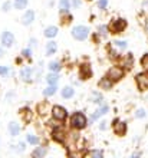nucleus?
I'll return each mask as SVG.
<instances>
[{
	"mask_svg": "<svg viewBox=\"0 0 148 158\" xmlns=\"http://www.w3.org/2000/svg\"><path fill=\"white\" fill-rule=\"evenodd\" d=\"M69 124L72 128L75 129H83L85 127H87V117L83 115V114L81 112H75L72 117H70V121H69Z\"/></svg>",
	"mask_w": 148,
	"mask_h": 158,
	"instance_id": "nucleus-1",
	"label": "nucleus"
},
{
	"mask_svg": "<svg viewBox=\"0 0 148 158\" xmlns=\"http://www.w3.org/2000/svg\"><path fill=\"white\" fill-rule=\"evenodd\" d=\"M88 33H89V29L87 26H75L72 29V36H74L76 40H83V39L88 38Z\"/></svg>",
	"mask_w": 148,
	"mask_h": 158,
	"instance_id": "nucleus-2",
	"label": "nucleus"
},
{
	"mask_svg": "<svg viewBox=\"0 0 148 158\" xmlns=\"http://www.w3.org/2000/svg\"><path fill=\"white\" fill-rule=\"evenodd\" d=\"M107 78L111 79L112 82H118L121 79L124 78V69L119 66H112L107 73Z\"/></svg>",
	"mask_w": 148,
	"mask_h": 158,
	"instance_id": "nucleus-3",
	"label": "nucleus"
},
{
	"mask_svg": "<svg viewBox=\"0 0 148 158\" xmlns=\"http://www.w3.org/2000/svg\"><path fill=\"white\" fill-rule=\"evenodd\" d=\"M125 27H127V20H125V19H116V20H114L111 23V26H109V29H111L112 33H121V32L125 30Z\"/></svg>",
	"mask_w": 148,
	"mask_h": 158,
	"instance_id": "nucleus-4",
	"label": "nucleus"
},
{
	"mask_svg": "<svg viewBox=\"0 0 148 158\" xmlns=\"http://www.w3.org/2000/svg\"><path fill=\"white\" fill-rule=\"evenodd\" d=\"M135 82L138 85L140 91H147L148 89V73H138L135 76Z\"/></svg>",
	"mask_w": 148,
	"mask_h": 158,
	"instance_id": "nucleus-5",
	"label": "nucleus"
},
{
	"mask_svg": "<svg viewBox=\"0 0 148 158\" xmlns=\"http://www.w3.org/2000/svg\"><path fill=\"white\" fill-rule=\"evenodd\" d=\"M52 115H53L55 119H58V121H63L66 117H68V112H66V109L63 108V106L55 105L53 108H52Z\"/></svg>",
	"mask_w": 148,
	"mask_h": 158,
	"instance_id": "nucleus-6",
	"label": "nucleus"
},
{
	"mask_svg": "<svg viewBox=\"0 0 148 158\" xmlns=\"http://www.w3.org/2000/svg\"><path fill=\"white\" fill-rule=\"evenodd\" d=\"M114 132L116 135H119V137L125 135V132H127V124L125 122H119L118 119H114Z\"/></svg>",
	"mask_w": 148,
	"mask_h": 158,
	"instance_id": "nucleus-7",
	"label": "nucleus"
},
{
	"mask_svg": "<svg viewBox=\"0 0 148 158\" xmlns=\"http://www.w3.org/2000/svg\"><path fill=\"white\" fill-rule=\"evenodd\" d=\"M15 43V38H13V35L10 32H3L2 35V45L4 48H10V46Z\"/></svg>",
	"mask_w": 148,
	"mask_h": 158,
	"instance_id": "nucleus-8",
	"label": "nucleus"
},
{
	"mask_svg": "<svg viewBox=\"0 0 148 158\" xmlns=\"http://www.w3.org/2000/svg\"><path fill=\"white\" fill-rule=\"evenodd\" d=\"M79 75H81V79H89L92 76V69L88 63H83L81 65V69H79Z\"/></svg>",
	"mask_w": 148,
	"mask_h": 158,
	"instance_id": "nucleus-9",
	"label": "nucleus"
},
{
	"mask_svg": "<svg viewBox=\"0 0 148 158\" xmlns=\"http://www.w3.org/2000/svg\"><path fill=\"white\" fill-rule=\"evenodd\" d=\"M33 20H35V13H33V10H27V12L23 15V17H22L23 25H30Z\"/></svg>",
	"mask_w": 148,
	"mask_h": 158,
	"instance_id": "nucleus-10",
	"label": "nucleus"
},
{
	"mask_svg": "<svg viewBox=\"0 0 148 158\" xmlns=\"http://www.w3.org/2000/svg\"><path fill=\"white\" fill-rule=\"evenodd\" d=\"M108 109H109V108H108V105H102L98 111H95V114L92 115V121H96L99 117H101V115H105V114L108 112Z\"/></svg>",
	"mask_w": 148,
	"mask_h": 158,
	"instance_id": "nucleus-11",
	"label": "nucleus"
},
{
	"mask_svg": "<svg viewBox=\"0 0 148 158\" xmlns=\"http://www.w3.org/2000/svg\"><path fill=\"white\" fill-rule=\"evenodd\" d=\"M20 112H22V118H23V121H25V122H30V121H32L33 112L30 111L29 108H23Z\"/></svg>",
	"mask_w": 148,
	"mask_h": 158,
	"instance_id": "nucleus-12",
	"label": "nucleus"
},
{
	"mask_svg": "<svg viewBox=\"0 0 148 158\" xmlns=\"http://www.w3.org/2000/svg\"><path fill=\"white\" fill-rule=\"evenodd\" d=\"M53 139L55 141L61 142V144H63L65 142V134L62 132L61 129H55L53 131Z\"/></svg>",
	"mask_w": 148,
	"mask_h": 158,
	"instance_id": "nucleus-13",
	"label": "nucleus"
},
{
	"mask_svg": "<svg viewBox=\"0 0 148 158\" xmlns=\"http://www.w3.org/2000/svg\"><path fill=\"white\" fill-rule=\"evenodd\" d=\"M112 83H114V82H112L111 79L104 78V79H101V81H99V88H101V89H111Z\"/></svg>",
	"mask_w": 148,
	"mask_h": 158,
	"instance_id": "nucleus-14",
	"label": "nucleus"
},
{
	"mask_svg": "<svg viewBox=\"0 0 148 158\" xmlns=\"http://www.w3.org/2000/svg\"><path fill=\"white\" fill-rule=\"evenodd\" d=\"M19 131H20V128H19V125L16 122H10L9 124V132H10V135L16 137V135H19Z\"/></svg>",
	"mask_w": 148,
	"mask_h": 158,
	"instance_id": "nucleus-15",
	"label": "nucleus"
},
{
	"mask_svg": "<svg viewBox=\"0 0 148 158\" xmlns=\"http://www.w3.org/2000/svg\"><path fill=\"white\" fill-rule=\"evenodd\" d=\"M56 35H58V27H56V26H49V27L45 30L46 38H55Z\"/></svg>",
	"mask_w": 148,
	"mask_h": 158,
	"instance_id": "nucleus-16",
	"label": "nucleus"
},
{
	"mask_svg": "<svg viewBox=\"0 0 148 158\" xmlns=\"http://www.w3.org/2000/svg\"><path fill=\"white\" fill-rule=\"evenodd\" d=\"M58 49V46H56V42H49L48 45H46V55L50 56V55H53Z\"/></svg>",
	"mask_w": 148,
	"mask_h": 158,
	"instance_id": "nucleus-17",
	"label": "nucleus"
},
{
	"mask_svg": "<svg viewBox=\"0 0 148 158\" xmlns=\"http://www.w3.org/2000/svg\"><path fill=\"white\" fill-rule=\"evenodd\" d=\"M75 94L74 91V88H70V86H65L63 89H62V96L63 98H66V99H69V98H72Z\"/></svg>",
	"mask_w": 148,
	"mask_h": 158,
	"instance_id": "nucleus-18",
	"label": "nucleus"
},
{
	"mask_svg": "<svg viewBox=\"0 0 148 158\" xmlns=\"http://www.w3.org/2000/svg\"><path fill=\"white\" fill-rule=\"evenodd\" d=\"M20 76H22L23 81H30V78H32V69H30V68H25V69H22Z\"/></svg>",
	"mask_w": 148,
	"mask_h": 158,
	"instance_id": "nucleus-19",
	"label": "nucleus"
},
{
	"mask_svg": "<svg viewBox=\"0 0 148 158\" xmlns=\"http://www.w3.org/2000/svg\"><path fill=\"white\" fill-rule=\"evenodd\" d=\"M122 66L125 68V69H131V68H132V55L131 53H128L127 56H125Z\"/></svg>",
	"mask_w": 148,
	"mask_h": 158,
	"instance_id": "nucleus-20",
	"label": "nucleus"
},
{
	"mask_svg": "<svg viewBox=\"0 0 148 158\" xmlns=\"http://www.w3.org/2000/svg\"><path fill=\"white\" fill-rule=\"evenodd\" d=\"M45 154H46V150L45 148H42V147H39V148H36V150L32 152V157L42 158V157H45Z\"/></svg>",
	"mask_w": 148,
	"mask_h": 158,
	"instance_id": "nucleus-21",
	"label": "nucleus"
},
{
	"mask_svg": "<svg viewBox=\"0 0 148 158\" xmlns=\"http://www.w3.org/2000/svg\"><path fill=\"white\" fill-rule=\"evenodd\" d=\"M46 81H48V83H50V85H56V82L59 81V78H58L56 73H49V75L46 76Z\"/></svg>",
	"mask_w": 148,
	"mask_h": 158,
	"instance_id": "nucleus-22",
	"label": "nucleus"
},
{
	"mask_svg": "<svg viewBox=\"0 0 148 158\" xmlns=\"http://www.w3.org/2000/svg\"><path fill=\"white\" fill-rule=\"evenodd\" d=\"M15 7L17 9V10H22V9L26 7V4H27V0H15Z\"/></svg>",
	"mask_w": 148,
	"mask_h": 158,
	"instance_id": "nucleus-23",
	"label": "nucleus"
},
{
	"mask_svg": "<svg viewBox=\"0 0 148 158\" xmlns=\"http://www.w3.org/2000/svg\"><path fill=\"white\" fill-rule=\"evenodd\" d=\"M55 92H56V86H55V85H50V86H48L45 91H43V95H45V96H50V95H53Z\"/></svg>",
	"mask_w": 148,
	"mask_h": 158,
	"instance_id": "nucleus-24",
	"label": "nucleus"
},
{
	"mask_svg": "<svg viewBox=\"0 0 148 158\" xmlns=\"http://www.w3.org/2000/svg\"><path fill=\"white\" fill-rule=\"evenodd\" d=\"M69 7H70L69 0H61V2H59V9H61V10L66 12V10H68Z\"/></svg>",
	"mask_w": 148,
	"mask_h": 158,
	"instance_id": "nucleus-25",
	"label": "nucleus"
},
{
	"mask_svg": "<svg viewBox=\"0 0 148 158\" xmlns=\"http://www.w3.org/2000/svg\"><path fill=\"white\" fill-rule=\"evenodd\" d=\"M61 63H59V62H50L49 63V69H50V71H52V72H59V71H61Z\"/></svg>",
	"mask_w": 148,
	"mask_h": 158,
	"instance_id": "nucleus-26",
	"label": "nucleus"
},
{
	"mask_svg": "<svg viewBox=\"0 0 148 158\" xmlns=\"http://www.w3.org/2000/svg\"><path fill=\"white\" fill-rule=\"evenodd\" d=\"M141 66L144 68L145 71H148V53H145L142 58H141Z\"/></svg>",
	"mask_w": 148,
	"mask_h": 158,
	"instance_id": "nucleus-27",
	"label": "nucleus"
},
{
	"mask_svg": "<svg viewBox=\"0 0 148 158\" xmlns=\"http://www.w3.org/2000/svg\"><path fill=\"white\" fill-rule=\"evenodd\" d=\"M27 141H29L32 145H36L37 142H39V138L35 137V135H30V134H29V135H27Z\"/></svg>",
	"mask_w": 148,
	"mask_h": 158,
	"instance_id": "nucleus-28",
	"label": "nucleus"
},
{
	"mask_svg": "<svg viewBox=\"0 0 148 158\" xmlns=\"http://www.w3.org/2000/svg\"><path fill=\"white\" fill-rule=\"evenodd\" d=\"M92 99H94V102H96V104H99V102L102 101V96L99 95L98 92H95L94 95H92Z\"/></svg>",
	"mask_w": 148,
	"mask_h": 158,
	"instance_id": "nucleus-29",
	"label": "nucleus"
},
{
	"mask_svg": "<svg viewBox=\"0 0 148 158\" xmlns=\"http://www.w3.org/2000/svg\"><path fill=\"white\" fill-rule=\"evenodd\" d=\"M107 6H108V0H99V2H98V7L99 9H102V10H104Z\"/></svg>",
	"mask_w": 148,
	"mask_h": 158,
	"instance_id": "nucleus-30",
	"label": "nucleus"
},
{
	"mask_svg": "<svg viewBox=\"0 0 148 158\" xmlns=\"http://www.w3.org/2000/svg\"><path fill=\"white\" fill-rule=\"evenodd\" d=\"M115 46H118V48H121V49H125V48H127V43H125L124 40H116Z\"/></svg>",
	"mask_w": 148,
	"mask_h": 158,
	"instance_id": "nucleus-31",
	"label": "nucleus"
},
{
	"mask_svg": "<svg viewBox=\"0 0 148 158\" xmlns=\"http://www.w3.org/2000/svg\"><path fill=\"white\" fill-rule=\"evenodd\" d=\"M145 117V111L144 109H138L137 111V118H144Z\"/></svg>",
	"mask_w": 148,
	"mask_h": 158,
	"instance_id": "nucleus-32",
	"label": "nucleus"
},
{
	"mask_svg": "<svg viewBox=\"0 0 148 158\" xmlns=\"http://www.w3.org/2000/svg\"><path fill=\"white\" fill-rule=\"evenodd\" d=\"M23 56H26V58H30L32 56V52H30V49H23Z\"/></svg>",
	"mask_w": 148,
	"mask_h": 158,
	"instance_id": "nucleus-33",
	"label": "nucleus"
},
{
	"mask_svg": "<svg viewBox=\"0 0 148 158\" xmlns=\"http://www.w3.org/2000/svg\"><path fill=\"white\" fill-rule=\"evenodd\" d=\"M10 6H12V3H10V2H6V3L3 4V12H9Z\"/></svg>",
	"mask_w": 148,
	"mask_h": 158,
	"instance_id": "nucleus-34",
	"label": "nucleus"
},
{
	"mask_svg": "<svg viewBox=\"0 0 148 158\" xmlns=\"http://www.w3.org/2000/svg\"><path fill=\"white\" fill-rule=\"evenodd\" d=\"M9 69L6 66H0V75H7Z\"/></svg>",
	"mask_w": 148,
	"mask_h": 158,
	"instance_id": "nucleus-35",
	"label": "nucleus"
},
{
	"mask_svg": "<svg viewBox=\"0 0 148 158\" xmlns=\"http://www.w3.org/2000/svg\"><path fill=\"white\" fill-rule=\"evenodd\" d=\"M107 30H108L107 26H99V33L101 35H105L107 33Z\"/></svg>",
	"mask_w": 148,
	"mask_h": 158,
	"instance_id": "nucleus-36",
	"label": "nucleus"
},
{
	"mask_svg": "<svg viewBox=\"0 0 148 158\" xmlns=\"http://www.w3.org/2000/svg\"><path fill=\"white\" fill-rule=\"evenodd\" d=\"M92 155H94V157H102V151H92Z\"/></svg>",
	"mask_w": 148,
	"mask_h": 158,
	"instance_id": "nucleus-37",
	"label": "nucleus"
},
{
	"mask_svg": "<svg viewBox=\"0 0 148 158\" xmlns=\"http://www.w3.org/2000/svg\"><path fill=\"white\" fill-rule=\"evenodd\" d=\"M99 128L105 129V128H107V122H105V121H102V122H101V125H99Z\"/></svg>",
	"mask_w": 148,
	"mask_h": 158,
	"instance_id": "nucleus-38",
	"label": "nucleus"
},
{
	"mask_svg": "<svg viewBox=\"0 0 148 158\" xmlns=\"http://www.w3.org/2000/svg\"><path fill=\"white\" fill-rule=\"evenodd\" d=\"M72 3H74V6H75V7H79V4H81V2H79V0H74Z\"/></svg>",
	"mask_w": 148,
	"mask_h": 158,
	"instance_id": "nucleus-39",
	"label": "nucleus"
},
{
	"mask_svg": "<svg viewBox=\"0 0 148 158\" xmlns=\"http://www.w3.org/2000/svg\"><path fill=\"white\" fill-rule=\"evenodd\" d=\"M3 55H4V53H3V50L0 49V58H2V56H3Z\"/></svg>",
	"mask_w": 148,
	"mask_h": 158,
	"instance_id": "nucleus-40",
	"label": "nucleus"
}]
</instances>
